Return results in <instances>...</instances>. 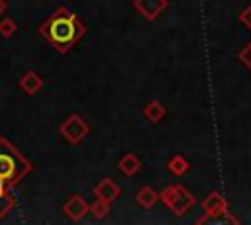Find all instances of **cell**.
<instances>
[{"label":"cell","instance_id":"obj_9","mask_svg":"<svg viewBox=\"0 0 251 225\" xmlns=\"http://www.w3.org/2000/svg\"><path fill=\"white\" fill-rule=\"evenodd\" d=\"M41 86H43V78H41L35 70H27V72L20 78V88H22L27 96L37 94V92L41 90Z\"/></svg>","mask_w":251,"mask_h":225},{"label":"cell","instance_id":"obj_18","mask_svg":"<svg viewBox=\"0 0 251 225\" xmlns=\"http://www.w3.org/2000/svg\"><path fill=\"white\" fill-rule=\"evenodd\" d=\"M237 57H239V61H241V63L251 70V41H249V43L239 51V55H237Z\"/></svg>","mask_w":251,"mask_h":225},{"label":"cell","instance_id":"obj_5","mask_svg":"<svg viewBox=\"0 0 251 225\" xmlns=\"http://www.w3.org/2000/svg\"><path fill=\"white\" fill-rule=\"evenodd\" d=\"M169 6V0H133V8L147 20L155 22Z\"/></svg>","mask_w":251,"mask_h":225},{"label":"cell","instance_id":"obj_1","mask_svg":"<svg viewBox=\"0 0 251 225\" xmlns=\"http://www.w3.org/2000/svg\"><path fill=\"white\" fill-rule=\"evenodd\" d=\"M39 33L59 53H67L84 37L86 25L73 10H69L67 6H59L39 25Z\"/></svg>","mask_w":251,"mask_h":225},{"label":"cell","instance_id":"obj_6","mask_svg":"<svg viewBox=\"0 0 251 225\" xmlns=\"http://www.w3.org/2000/svg\"><path fill=\"white\" fill-rule=\"evenodd\" d=\"M63 211H65V215L71 219V221H80L86 213H88V203L78 196V194H75V196H71L65 203H63Z\"/></svg>","mask_w":251,"mask_h":225},{"label":"cell","instance_id":"obj_11","mask_svg":"<svg viewBox=\"0 0 251 225\" xmlns=\"http://www.w3.org/2000/svg\"><path fill=\"white\" fill-rule=\"evenodd\" d=\"M141 168V160L133 155V153H126L120 160H118V170L126 176H133L137 170Z\"/></svg>","mask_w":251,"mask_h":225},{"label":"cell","instance_id":"obj_2","mask_svg":"<svg viewBox=\"0 0 251 225\" xmlns=\"http://www.w3.org/2000/svg\"><path fill=\"white\" fill-rule=\"evenodd\" d=\"M29 172L31 162L6 137H0V188H14Z\"/></svg>","mask_w":251,"mask_h":225},{"label":"cell","instance_id":"obj_4","mask_svg":"<svg viewBox=\"0 0 251 225\" xmlns=\"http://www.w3.org/2000/svg\"><path fill=\"white\" fill-rule=\"evenodd\" d=\"M90 127L88 123L84 121L82 115L78 113H71L61 125H59V133L63 135V139L69 143V145H80L84 141V137L88 135Z\"/></svg>","mask_w":251,"mask_h":225},{"label":"cell","instance_id":"obj_12","mask_svg":"<svg viewBox=\"0 0 251 225\" xmlns=\"http://www.w3.org/2000/svg\"><path fill=\"white\" fill-rule=\"evenodd\" d=\"M159 200V194L151 188V186H141L137 192H135V202L137 205L145 207V209H151Z\"/></svg>","mask_w":251,"mask_h":225},{"label":"cell","instance_id":"obj_14","mask_svg":"<svg viewBox=\"0 0 251 225\" xmlns=\"http://www.w3.org/2000/svg\"><path fill=\"white\" fill-rule=\"evenodd\" d=\"M16 207V196L12 188H0V219H4Z\"/></svg>","mask_w":251,"mask_h":225},{"label":"cell","instance_id":"obj_15","mask_svg":"<svg viewBox=\"0 0 251 225\" xmlns=\"http://www.w3.org/2000/svg\"><path fill=\"white\" fill-rule=\"evenodd\" d=\"M167 170H169L171 174H175V176H182V174H186V170H188V160H186L182 155H175V157L169 158Z\"/></svg>","mask_w":251,"mask_h":225},{"label":"cell","instance_id":"obj_16","mask_svg":"<svg viewBox=\"0 0 251 225\" xmlns=\"http://www.w3.org/2000/svg\"><path fill=\"white\" fill-rule=\"evenodd\" d=\"M88 211L96 217V219H102V217H106L108 213H110V202H106V200H100V198H96L90 205H88Z\"/></svg>","mask_w":251,"mask_h":225},{"label":"cell","instance_id":"obj_17","mask_svg":"<svg viewBox=\"0 0 251 225\" xmlns=\"http://www.w3.org/2000/svg\"><path fill=\"white\" fill-rule=\"evenodd\" d=\"M16 31H18V23H16L12 18H4V20H0V35H2L4 39L12 37Z\"/></svg>","mask_w":251,"mask_h":225},{"label":"cell","instance_id":"obj_20","mask_svg":"<svg viewBox=\"0 0 251 225\" xmlns=\"http://www.w3.org/2000/svg\"><path fill=\"white\" fill-rule=\"evenodd\" d=\"M6 8H8V4H6V0H0V16L6 12Z\"/></svg>","mask_w":251,"mask_h":225},{"label":"cell","instance_id":"obj_19","mask_svg":"<svg viewBox=\"0 0 251 225\" xmlns=\"http://www.w3.org/2000/svg\"><path fill=\"white\" fill-rule=\"evenodd\" d=\"M237 18H239V22H241L247 29H251V6H245V8L239 12Z\"/></svg>","mask_w":251,"mask_h":225},{"label":"cell","instance_id":"obj_13","mask_svg":"<svg viewBox=\"0 0 251 225\" xmlns=\"http://www.w3.org/2000/svg\"><path fill=\"white\" fill-rule=\"evenodd\" d=\"M141 112H143V115H145L151 123H157V121H161V119L165 117L167 108H165L159 100H151L149 104H145V108H143Z\"/></svg>","mask_w":251,"mask_h":225},{"label":"cell","instance_id":"obj_7","mask_svg":"<svg viewBox=\"0 0 251 225\" xmlns=\"http://www.w3.org/2000/svg\"><path fill=\"white\" fill-rule=\"evenodd\" d=\"M120 194H122V190H120V186H118L112 178H102V180L94 186V196L100 198V200H106V202H110V203H112L114 200H118Z\"/></svg>","mask_w":251,"mask_h":225},{"label":"cell","instance_id":"obj_8","mask_svg":"<svg viewBox=\"0 0 251 225\" xmlns=\"http://www.w3.org/2000/svg\"><path fill=\"white\" fill-rule=\"evenodd\" d=\"M196 223H212V225H222V223H241L239 217H235L227 207L224 209H218V211H212V213H204L202 217L196 219Z\"/></svg>","mask_w":251,"mask_h":225},{"label":"cell","instance_id":"obj_3","mask_svg":"<svg viewBox=\"0 0 251 225\" xmlns=\"http://www.w3.org/2000/svg\"><path fill=\"white\" fill-rule=\"evenodd\" d=\"M159 200L176 215L182 217L186 211H190L196 205V198L182 186V184H171L161 190Z\"/></svg>","mask_w":251,"mask_h":225},{"label":"cell","instance_id":"obj_10","mask_svg":"<svg viewBox=\"0 0 251 225\" xmlns=\"http://www.w3.org/2000/svg\"><path fill=\"white\" fill-rule=\"evenodd\" d=\"M224 207H227V200L218 190H212L202 200V211L204 213H212V211H218V209H224Z\"/></svg>","mask_w":251,"mask_h":225}]
</instances>
